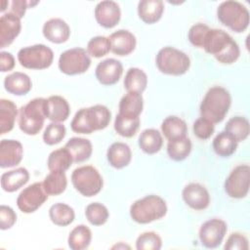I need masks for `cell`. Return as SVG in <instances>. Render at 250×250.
Here are the masks:
<instances>
[{
  "mask_svg": "<svg viewBox=\"0 0 250 250\" xmlns=\"http://www.w3.org/2000/svg\"><path fill=\"white\" fill-rule=\"evenodd\" d=\"M202 49L223 64H231L240 56L238 44L223 29L210 28L203 41Z\"/></svg>",
  "mask_w": 250,
  "mask_h": 250,
  "instance_id": "obj_1",
  "label": "cell"
},
{
  "mask_svg": "<svg viewBox=\"0 0 250 250\" xmlns=\"http://www.w3.org/2000/svg\"><path fill=\"white\" fill-rule=\"evenodd\" d=\"M111 119L109 109L103 104L80 108L71 120V130L78 134H91L105 129Z\"/></svg>",
  "mask_w": 250,
  "mask_h": 250,
  "instance_id": "obj_2",
  "label": "cell"
},
{
  "mask_svg": "<svg viewBox=\"0 0 250 250\" xmlns=\"http://www.w3.org/2000/svg\"><path fill=\"white\" fill-rule=\"evenodd\" d=\"M231 104L229 92L221 86L211 87L200 104V115L213 124L220 123L227 115Z\"/></svg>",
  "mask_w": 250,
  "mask_h": 250,
  "instance_id": "obj_3",
  "label": "cell"
},
{
  "mask_svg": "<svg viewBox=\"0 0 250 250\" xmlns=\"http://www.w3.org/2000/svg\"><path fill=\"white\" fill-rule=\"evenodd\" d=\"M47 118V99L35 98L22 105L19 111V127L29 136L37 135Z\"/></svg>",
  "mask_w": 250,
  "mask_h": 250,
  "instance_id": "obj_4",
  "label": "cell"
},
{
  "mask_svg": "<svg viewBox=\"0 0 250 250\" xmlns=\"http://www.w3.org/2000/svg\"><path fill=\"white\" fill-rule=\"evenodd\" d=\"M167 213L165 200L155 194L146 195L136 200L130 207V216L138 224H149L162 219Z\"/></svg>",
  "mask_w": 250,
  "mask_h": 250,
  "instance_id": "obj_5",
  "label": "cell"
},
{
  "mask_svg": "<svg viewBox=\"0 0 250 250\" xmlns=\"http://www.w3.org/2000/svg\"><path fill=\"white\" fill-rule=\"evenodd\" d=\"M217 18L222 24L230 30L240 33L249 25V11L240 2L228 0L222 2L217 8Z\"/></svg>",
  "mask_w": 250,
  "mask_h": 250,
  "instance_id": "obj_6",
  "label": "cell"
},
{
  "mask_svg": "<svg viewBox=\"0 0 250 250\" xmlns=\"http://www.w3.org/2000/svg\"><path fill=\"white\" fill-rule=\"evenodd\" d=\"M158 70L164 74L179 76L185 74L190 66L189 57L174 47L160 49L155 58Z\"/></svg>",
  "mask_w": 250,
  "mask_h": 250,
  "instance_id": "obj_7",
  "label": "cell"
},
{
  "mask_svg": "<svg viewBox=\"0 0 250 250\" xmlns=\"http://www.w3.org/2000/svg\"><path fill=\"white\" fill-rule=\"evenodd\" d=\"M71 183L74 188L86 197L97 195L104 186L102 175L91 165H84L74 169L71 174Z\"/></svg>",
  "mask_w": 250,
  "mask_h": 250,
  "instance_id": "obj_8",
  "label": "cell"
},
{
  "mask_svg": "<svg viewBox=\"0 0 250 250\" xmlns=\"http://www.w3.org/2000/svg\"><path fill=\"white\" fill-rule=\"evenodd\" d=\"M18 61L24 68L45 69L53 63L54 53L48 46L36 44L21 48L18 52Z\"/></svg>",
  "mask_w": 250,
  "mask_h": 250,
  "instance_id": "obj_9",
  "label": "cell"
},
{
  "mask_svg": "<svg viewBox=\"0 0 250 250\" xmlns=\"http://www.w3.org/2000/svg\"><path fill=\"white\" fill-rule=\"evenodd\" d=\"M91 65L87 50L72 48L62 52L59 58V69L66 75H77L86 72Z\"/></svg>",
  "mask_w": 250,
  "mask_h": 250,
  "instance_id": "obj_10",
  "label": "cell"
},
{
  "mask_svg": "<svg viewBox=\"0 0 250 250\" xmlns=\"http://www.w3.org/2000/svg\"><path fill=\"white\" fill-rule=\"evenodd\" d=\"M250 166L240 164L234 167L225 181V191L235 199L244 198L249 191Z\"/></svg>",
  "mask_w": 250,
  "mask_h": 250,
  "instance_id": "obj_11",
  "label": "cell"
},
{
  "mask_svg": "<svg viewBox=\"0 0 250 250\" xmlns=\"http://www.w3.org/2000/svg\"><path fill=\"white\" fill-rule=\"evenodd\" d=\"M48 199L42 183H34L23 188L17 198L18 208L25 214H30L39 209Z\"/></svg>",
  "mask_w": 250,
  "mask_h": 250,
  "instance_id": "obj_12",
  "label": "cell"
},
{
  "mask_svg": "<svg viewBox=\"0 0 250 250\" xmlns=\"http://www.w3.org/2000/svg\"><path fill=\"white\" fill-rule=\"evenodd\" d=\"M228 226L221 219H210L203 223L199 229V240L206 248H216L222 242L227 233Z\"/></svg>",
  "mask_w": 250,
  "mask_h": 250,
  "instance_id": "obj_13",
  "label": "cell"
},
{
  "mask_svg": "<svg viewBox=\"0 0 250 250\" xmlns=\"http://www.w3.org/2000/svg\"><path fill=\"white\" fill-rule=\"evenodd\" d=\"M123 73L122 63L115 59L108 58L98 63L95 69L97 80L104 86L114 85L119 81Z\"/></svg>",
  "mask_w": 250,
  "mask_h": 250,
  "instance_id": "obj_14",
  "label": "cell"
},
{
  "mask_svg": "<svg viewBox=\"0 0 250 250\" xmlns=\"http://www.w3.org/2000/svg\"><path fill=\"white\" fill-rule=\"evenodd\" d=\"M120 18V7L114 1H101L95 8V19L97 22L104 28H112L117 25Z\"/></svg>",
  "mask_w": 250,
  "mask_h": 250,
  "instance_id": "obj_15",
  "label": "cell"
},
{
  "mask_svg": "<svg viewBox=\"0 0 250 250\" xmlns=\"http://www.w3.org/2000/svg\"><path fill=\"white\" fill-rule=\"evenodd\" d=\"M182 196L186 204L193 210H204L210 203L208 190L198 183L187 185L182 191Z\"/></svg>",
  "mask_w": 250,
  "mask_h": 250,
  "instance_id": "obj_16",
  "label": "cell"
},
{
  "mask_svg": "<svg viewBox=\"0 0 250 250\" xmlns=\"http://www.w3.org/2000/svg\"><path fill=\"white\" fill-rule=\"evenodd\" d=\"M21 29V19L8 12L0 18V48L10 46L19 36Z\"/></svg>",
  "mask_w": 250,
  "mask_h": 250,
  "instance_id": "obj_17",
  "label": "cell"
},
{
  "mask_svg": "<svg viewBox=\"0 0 250 250\" xmlns=\"http://www.w3.org/2000/svg\"><path fill=\"white\" fill-rule=\"evenodd\" d=\"M23 156L22 145L16 140L4 139L0 142V167L10 168L21 163Z\"/></svg>",
  "mask_w": 250,
  "mask_h": 250,
  "instance_id": "obj_18",
  "label": "cell"
},
{
  "mask_svg": "<svg viewBox=\"0 0 250 250\" xmlns=\"http://www.w3.org/2000/svg\"><path fill=\"white\" fill-rule=\"evenodd\" d=\"M110 51L120 57L130 55L136 48L137 40L135 35L126 29H119L108 37Z\"/></svg>",
  "mask_w": 250,
  "mask_h": 250,
  "instance_id": "obj_19",
  "label": "cell"
},
{
  "mask_svg": "<svg viewBox=\"0 0 250 250\" xmlns=\"http://www.w3.org/2000/svg\"><path fill=\"white\" fill-rule=\"evenodd\" d=\"M42 32L47 40L55 44L64 43L70 36V28L68 24L60 18H53L45 21Z\"/></svg>",
  "mask_w": 250,
  "mask_h": 250,
  "instance_id": "obj_20",
  "label": "cell"
},
{
  "mask_svg": "<svg viewBox=\"0 0 250 250\" xmlns=\"http://www.w3.org/2000/svg\"><path fill=\"white\" fill-rule=\"evenodd\" d=\"M106 159L109 165L115 169H122L129 165L132 159V151L130 146L121 142L113 143L106 151Z\"/></svg>",
  "mask_w": 250,
  "mask_h": 250,
  "instance_id": "obj_21",
  "label": "cell"
},
{
  "mask_svg": "<svg viewBox=\"0 0 250 250\" xmlns=\"http://www.w3.org/2000/svg\"><path fill=\"white\" fill-rule=\"evenodd\" d=\"M4 88L12 95L24 96L31 90L32 82L27 74L16 71L5 77Z\"/></svg>",
  "mask_w": 250,
  "mask_h": 250,
  "instance_id": "obj_22",
  "label": "cell"
},
{
  "mask_svg": "<svg viewBox=\"0 0 250 250\" xmlns=\"http://www.w3.org/2000/svg\"><path fill=\"white\" fill-rule=\"evenodd\" d=\"M29 180V172L24 167H19L1 175V188L6 192H14L23 187Z\"/></svg>",
  "mask_w": 250,
  "mask_h": 250,
  "instance_id": "obj_23",
  "label": "cell"
},
{
  "mask_svg": "<svg viewBox=\"0 0 250 250\" xmlns=\"http://www.w3.org/2000/svg\"><path fill=\"white\" fill-rule=\"evenodd\" d=\"M69 113V104L63 97L54 95L47 99V119L61 123L68 118Z\"/></svg>",
  "mask_w": 250,
  "mask_h": 250,
  "instance_id": "obj_24",
  "label": "cell"
},
{
  "mask_svg": "<svg viewBox=\"0 0 250 250\" xmlns=\"http://www.w3.org/2000/svg\"><path fill=\"white\" fill-rule=\"evenodd\" d=\"M164 12V3L161 0H142L138 3L139 18L147 24L157 22Z\"/></svg>",
  "mask_w": 250,
  "mask_h": 250,
  "instance_id": "obj_25",
  "label": "cell"
},
{
  "mask_svg": "<svg viewBox=\"0 0 250 250\" xmlns=\"http://www.w3.org/2000/svg\"><path fill=\"white\" fill-rule=\"evenodd\" d=\"M64 147L70 152L73 163H81L88 160L93 152L92 143L85 138L73 137L67 141Z\"/></svg>",
  "mask_w": 250,
  "mask_h": 250,
  "instance_id": "obj_26",
  "label": "cell"
},
{
  "mask_svg": "<svg viewBox=\"0 0 250 250\" xmlns=\"http://www.w3.org/2000/svg\"><path fill=\"white\" fill-rule=\"evenodd\" d=\"M163 145L161 133L153 128L144 130L139 137V146L146 154L158 152Z\"/></svg>",
  "mask_w": 250,
  "mask_h": 250,
  "instance_id": "obj_27",
  "label": "cell"
},
{
  "mask_svg": "<svg viewBox=\"0 0 250 250\" xmlns=\"http://www.w3.org/2000/svg\"><path fill=\"white\" fill-rule=\"evenodd\" d=\"M123 83L127 93L142 94L147 86V76L143 69L131 67L127 70Z\"/></svg>",
  "mask_w": 250,
  "mask_h": 250,
  "instance_id": "obj_28",
  "label": "cell"
},
{
  "mask_svg": "<svg viewBox=\"0 0 250 250\" xmlns=\"http://www.w3.org/2000/svg\"><path fill=\"white\" fill-rule=\"evenodd\" d=\"M144 99L142 94L139 93H127L124 95L119 102V112L120 114L139 117L143 111Z\"/></svg>",
  "mask_w": 250,
  "mask_h": 250,
  "instance_id": "obj_29",
  "label": "cell"
},
{
  "mask_svg": "<svg viewBox=\"0 0 250 250\" xmlns=\"http://www.w3.org/2000/svg\"><path fill=\"white\" fill-rule=\"evenodd\" d=\"M18 108L15 103L10 100H0V134L4 135L13 130L15 126Z\"/></svg>",
  "mask_w": 250,
  "mask_h": 250,
  "instance_id": "obj_30",
  "label": "cell"
},
{
  "mask_svg": "<svg viewBox=\"0 0 250 250\" xmlns=\"http://www.w3.org/2000/svg\"><path fill=\"white\" fill-rule=\"evenodd\" d=\"M72 163V156L65 147L53 150L47 160V166L50 172H65Z\"/></svg>",
  "mask_w": 250,
  "mask_h": 250,
  "instance_id": "obj_31",
  "label": "cell"
},
{
  "mask_svg": "<svg viewBox=\"0 0 250 250\" xmlns=\"http://www.w3.org/2000/svg\"><path fill=\"white\" fill-rule=\"evenodd\" d=\"M161 132L164 137L170 141L187 136L188 126L182 118L171 115L163 120L161 124Z\"/></svg>",
  "mask_w": 250,
  "mask_h": 250,
  "instance_id": "obj_32",
  "label": "cell"
},
{
  "mask_svg": "<svg viewBox=\"0 0 250 250\" xmlns=\"http://www.w3.org/2000/svg\"><path fill=\"white\" fill-rule=\"evenodd\" d=\"M236 140L227 131L220 132L213 140V149L221 157H229L237 148Z\"/></svg>",
  "mask_w": 250,
  "mask_h": 250,
  "instance_id": "obj_33",
  "label": "cell"
},
{
  "mask_svg": "<svg viewBox=\"0 0 250 250\" xmlns=\"http://www.w3.org/2000/svg\"><path fill=\"white\" fill-rule=\"evenodd\" d=\"M49 218L56 226L66 227L74 221L75 213L73 208L65 203H55L49 209Z\"/></svg>",
  "mask_w": 250,
  "mask_h": 250,
  "instance_id": "obj_34",
  "label": "cell"
},
{
  "mask_svg": "<svg viewBox=\"0 0 250 250\" xmlns=\"http://www.w3.org/2000/svg\"><path fill=\"white\" fill-rule=\"evenodd\" d=\"M91 240V229L85 225H78L69 232L67 244L72 250H84L89 247Z\"/></svg>",
  "mask_w": 250,
  "mask_h": 250,
  "instance_id": "obj_35",
  "label": "cell"
},
{
  "mask_svg": "<svg viewBox=\"0 0 250 250\" xmlns=\"http://www.w3.org/2000/svg\"><path fill=\"white\" fill-rule=\"evenodd\" d=\"M191 151V142L185 136L168 141L167 153L170 159L174 161L185 160Z\"/></svg>",
  "mask_w": 250,
  "mask_h": 250,
  "instance_id": "obj_36",
  "label": "cell"
},
{
  "mask_svg": "<svg viewBox=\"0 0 250 250\" xmlns=\"http://www.w3.org/2000/svg\"><path fill=\"white\" fill-rule=\"evenodd\" d=\"M44 190L48 195L62 194L67 187V179L64 172H50L42 182Z\"/></svg>",
  "mask_w": 250,
  "mask_h": 250,
  "instance_id": "obj_37",
  "label": "cell"
},
{
  "mask_svg": "<svg viewBox=\"0 0 250 250\" xmlns=\"http://www.w3.org/2000/svg\"><path fill=\"white\" fill-rule=\"evenodd\" d=\"M225 131L229 133L237 143L245 141L250 133V125L247 118L243 116L231 117L225 126Z\"/></svg>",
  "mask_w": 250,
  "mask_h": 250,
  "instance_id": "obj_38",
  "label": "cell"
},
{
  "mask_svg": "<svg viewBox=\"0 0 250 250\" xmlns=\"http://www.w3.org/2000/svg\"><path fill=\"white\" fill-rule=\"evenodd\" d=\"M140 127V117H131L118 113L114 120V130L124 138L133 137Z\"/></svg>",
  "mask_w": 250,
  "mask_h": 250,
  "instance_id": "obj_39",
  "label": "cell"
},
{
  "mask_svg": "<svg viewBox=\"0 0 250 250\" xmlns=\"http://www.w3.org/2000/svg\"><path fill=\"white\" fill-rule=\"evenodd\" d=\"M85 216L91 225L102 226L107 222L109 212L104 204L100 202H93L87 205L85 209Z\"/></svg>",
  "mask_w": 250,
  "mask_h": 250,
  "instance_id": "obj_40",
  "label": "cell"
},
{
  "mask_svg": "<svg viewBox=\"0 0 250 250\" xmlns=\"http://www.w3.org/2000/svg\"><path fill=\"white\" fill-rule=\"evenodd\" d=\"M66 129L64 125L59 122H51L43 133V142L48 146H54L61 143L65 137Z\"/></svg>",
  "mask_w": 250,
  "mask_h": 250,
  "instance_id": "obj_41",
  "label": "cell"
},
{
  "mask_svg": "<svg viewBox=\"0 0 250 250\" xmlns=\"http://www.w3.org/2000/svg\"><path fill=\"white\" fill-rule=\"evenodd\" d=\"M110 51V42L108 37L95 36L91 38L87 44V52L89 56L94 58H102Z\"/></svg>",
  "mask_w": 250,
  "mask_h": 250,
  "instance_id": "obj_42",
  "label": "cell"
},
{
  "mask_svg": "<svg viewBox=\"0 0 250 250\" xmlns=\"http://www.w3.org/2000/svg\"><path fill=\"white\" fill-rule=\"evenodd\" d=\"M161 247V237L154 231L143 232L136 240V248L138 250H159Z\"/></svg>",
  "mask_w": 250,
  "mask_h": 250,
  "instance_id": "obj_43",
  "label": "cell"
},
{
  "mask_svg": "<svg viewBox=\"0 0 250 250\" xmlns=\"http://www.w3.org/2000/svg\"><path fill=\"white\" fill-rule=\"evenodd\" d=\"M194 135L200 140H208L214 133L215 126L214 124L206 118L199 117L197 118L192 126Z\"/></svg>",
  "mask_w": 250,
  "mask_h": 250,
  "instance_id": "obj_44",
  "label": "cell"
},
{
  "mask_svg": "<svg viewBox=\"0 0 250 250\" xmlns=\"http://www.w3.org/2000/svg\"><path fill=\"white\" fill-rule=\"evenodd\" d=\"M210 27L204 23H195L193 24L188 33V38L189 42L197 48H202L203 41Z\"/></svg>",
  "mask_w": 250,
  "mask_h": 250,
  "instance_id": "obj_45",
  "label": "cell"
},
{
  "mask_svg": "<svg viewBox=\"0 0 250 250\" xmlns=\"http://www.w3.org/2000/svg\"><path fill=\"white\" fill-rule=\"evenodd\" d=\"M226 250H248L249 243L245 235L239 232H232L227 239L225 244Z\"/></svg>",
  "mask_w": 250,
  "mask_h": 250,
  "instance_id": "obj_46",
  "label": "cell"
},
{
  "mask_svg": "<svg viewBox=\"0 0 250 250\" xmlns=\"http://www.w3.org/2000/svg\"><path fill=\"white\" fill-rule=\"evenodd\" d=\"M17 222L16 212L7 205L0 206V229L6 230L11 229Z\"/></svg>",
  "mask_w": 250,
  "mask_h": 250,
  "instance_id": "obj_47",
  "label": "cell"
},
{
  "mask_svg": "<svg viewBox=\"0 0 250 250\" xmlns=\"http://www.w3.org/2000/svg\"><path fill=\"white\" fill-rule=\"evenodd\" d=\"M29 1L25 0H14L11 2V9L10 13L14 14L18 18H23L25 11L29 8Z\"/></svg>",
  "mask_w": 250,
  "mask_h": 250,
  "instance_id": "obj_48",
  "label": "cell"
},
{
  "mask_svg": "<svg viewBox=\"0 0 250 250\" xmlns=\"http://www.w3.org/2000/svg\"><path fill=\"white\" fill-rule=\"evenodd\" d=\"M15 67V58L11 53L2 51L0 53V70L7 72Z\"/></svg>",
  "mask_w": 250,
  "mask_h": 250,
  "instance_id": "obj_49",
  "label": "cell"
},
{
  "mask_svg": "<svg viewBox=\"0 0 250 250\" xmlns=\"http://www.w3.org/2000/svg\"><path fill=\"white\" fill-rule=\"evenodd\" d=\"M9 2L6 1V0H2L1 1V7H0V11L1 12H4L6 10V5H8Z\"/></svg>",
  "mask_w": 250,
  "mask_h": 250,
  "instance_id": "obj_50",
  "label": "cell"
}]
</instances>
